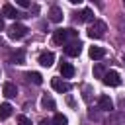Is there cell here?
<instances>
[{
  "label": "cell",
  "instance_id": "obj_1",
  "mask_svg": "<svg viewBox=\"0 0 125 125\" xmlns=\"http://www.w3.org/2000/svg\"><path fill=\"white\" fill-rule=\"evenodd\" d=\"M68 39L70 41H78V31H74L72 27H68V29H55L53 31V41L57 45H66Z\"/></svg>",
  "mask_w": 125,
  "mask_h": 125
},
{
  "label": "cell",
  "instance_id": "obj_2",
  "mask_svg": "<svg viewBox=\"0 0 125 125\" xmlns=\"http://www.w3.org/2000/svg\"><path fill=\"white\" fill-rule=\"evenodd\" d=\"M105 31H107L105 21H102V20H94V21L90 23V27H88V37H92V39H100V37H104Z\"/></svg>",
  "mask_w": 125,
  "mask_h": 125
},
{
  "label": "cell",
  "instance_id": "obj_3",
  "mask_svg": "<svg viewBox=\"0 0 125 125\" xmlns=\"http://www.w3.org/2000/svg\"><path fill=\"white\" fill-rule=\"evenodd\" d=\"M25 33H27V27H25L23 23H14V25H10V29H8L10 39H23Z\"/></svg>",
  "mask_w": 125,
  "mask_h": 125
},
{
  "label": "cell",
  "instance_id": "obj_4",
  "mask_svg": "<svg viewBox=\"0 0 125 125\" xmlns=\"http://www.w3.org/2000/svg\"><path fill=\"white\" fill-rule=\"evenodd\" d=\"M80 51H82V43H80V41H68L66 47H64V53H66L68 57H78Z\"/></svg>",
  "mask_w": 125,
  "mask_h": 125
},
{
  "label": "cell",
  "instance_id": "obj_5",
  "mask_svg": "<svg viewBox=\"0 0 125 125\" xmlns=\"http://www.w3.org/2000/svg\"><path fill=\"white\" fill-rule=\"evenodd\" d=\"M102 80H104L105 86H119V84H121V78H119V74H117L115 70H107Z\"/></svg>",
  "mask_w": 125,
  "mask_h": 125
},
{
  "label": "cell",
  "instance_id": "obj_6",
  "mask_svg": "<svg viewBox=\"0 0 125 125\" xmlns=\"http://www.w3.org/2000/svg\"><path fill=\"white\" fill-rule=\"evenodd\" d=\"M51 86H53V90L59 92V94H64V92L70 90V84L64 82L62 78H51Z\"/></svg>",
  "mask_w": 125,
  "mask_h": 125
},
{
  "label": "cell",
  "instance_id": "obj_7",
  "mask_svg": "<svg viewBox=\"0 0 125 125\" xmlns=\"http://www.w3.org/2000/svg\"><path fill=\"white\" fill-rule=\"evenodd\" d=\"M2 14H4L6 18H12V20H20V18H25V16H23L21 12H18V10H16L12 4H4V6H2Z\"/></svg>",
  "mask_w": 125,
  "mask_h": 125
},
{
  "label": "cell",
  "instance_id": "obj_8",
  "mask_svg": "<svg viewBox=\"0 0 125 125\" xmlns=\"http://www.w3.org/2000/svg\"><path fill=\"white\" fill-rule=\"evenodd\" d=\"M107 123H109V125H125V111H123V109H119V111L109 113Z\"/></svg>",
  "mask_w": 125,
  "mask_h": 125
},
{
  "label": "cell",
  "instance_id": "obj_9",
  "mask_svg": "<svg viewBox=\"0 0 125 125\" xmlns=\"http://www.w3.org/2000/svg\"><path fill=\"white\" fill-rule=\"evenodd\" d=\"M37 61H39L41 66H47V68H49V66H53V62H55V55H53L51 51H43Z\"/></svg>",
  "mask_w": 125,
  "mask_h": 125
},
{
  "label": "cell",
  "instance_id": "obj_10",
  "mask_svg": "<svg viewBox=\"0 0 125 125\" xmlns=\"http://www.w3.org/2000/svg\"><path fill=\"white\" fill-rule=\"evenodd\" d=\"M98 107H100L102 111H111V109H113L111 98H109V96H100V98H98Z\"/></svg>",
  "mask_w": 125,
  "mask_h": 125
},
{
  "label": "cell",
  "instance_id": "obj_11",
  "mask_svg": "<svg viewBox=\"0 0 125 125\" xmlns=\"http://www.w3.org/2000/svg\"><path fill=\"white\" fill-rule=\"evenodd\" d=\"M2 94H4L6 98H16V94H18L16 84H12V82H4V86H2Z\"/></svg>",
  "mask_w": 125,
  "mask_h": 125
},
{
  "label": "cell",
  "instance_id": "obj_12",
  "mask_svg": "<svg viewBox=\"0 0 125 125\" xmlns=\"http://www.w3.org/2000/svg\"><path fill=\"white\" fill-rule=\"evenodd\" d=\"M10 62H14V64H23V62H25V53H23V49H18L16 53H12V55H10Z\"/></svg>",
  "mask_w": 125,
  "mask_h": 125
},
{
  "label": "cell",
  "instance_id": "obj_13",
  "mask_svg": "<svg viewBox=\"0 0 125 125\" xmlns=\"http://www.w3.org/2000/svg\"><path fill=\"white\" fill-rule=\"evenodd\" d=\"M49 20L55 21V23H59V21L62 20V10H61L59 6H53V8L49 10Z\"/></svg>",
  "mask_w": 125,
  "mask_h": 125
},
{
  "label": "cell",
  "instance_id": "obj_14",
  "mask_svg": "<svg viewBox=\"0 0 125 125\" xmlns=\"http://www.w3.org/2000/svg\"><path fill=\"white\" fill-rule=\"evenodd\" d=\"M76 18H78V21H88V23H92V21H94V12H92L90 8H84Z\"/></svg>",
  "mask_w": 125,
  "mask_h": 125
},
{
  "label": "cell",
  "instance_id": "obj_15",
  "mask_svg": "<svg viewBox=\"0 0 125 125\" xmlns=\"http://www.w3.org/2000/svg\"><path fill=\"white\" fill-rule=\"evenodd\" d=\"M61 74H62V78H72L74 76V66L70 62H61Z\"/></svg>",
  "mask_w": 125,
  "mask_h": 125
},
{
  "label": "cell",
  "instance_id": "obj_16",
  "mask_svg": "<svg viewBox=\"0 0 125 125\" xmlns=\"http://www.w3.org/2000/svg\"><path fill=\"white\" fill-rule=\"evenodd\" d=\"M88 53H90L92 59H104V57H105V49H104V47H90Z\"/></svg>",
  "mask_w": 125,
  "mask_h": 125
},
{
  "label": "cell",
  "instance_id": "obj_17",
  "mask_svg": "<svg viewBox=\"0 0 125 125\" xmlns=\"http://www.w3.org/2000/svg\"><path fill=\"white\" fill-rule=\"evenodd\" d=\"M12 111H14V107L10 104H0V119H8L12 115Z\"/></svg>",
  "mask_w": 125,
  "mask_h": 125
},
{
  "label": "cell",
  "instance_id": "obj_18",
  "mask_svg": "<svg viewBox=\"0 0 125 125\" xmlns=\"http://www.w3.org/2000/svg\"><path fill=\"white\" fill-rule=\"evenodd\" d=\"M41 105H43L45 109H55V100H53L49 94H45V96L41 98Z\"/></svg>",
  "mask_w": 125,
  "mask_h": 125
},
{
  "label": "cell",
  "instance_id": "obj_19",
  "mask_svg": "<svg viewBox=\"0 0 125 125\" xmlns=\"http://www.w3.org/2000/svg\"><path fill=\"white\" fill-rule=\"evenodd\" d=\"M25 78H27L29 82H33V84H41V82H43V76H41L39 72H27Z\"/></svg>",
  "mask_w": 125,
  "mask_h": 125
},
{
  "label": "cell",
  "instance_id": "obj_20",
  "mask_svg": "<svg viewBox=\"0 0 125 125\" xmlns=\"http://www.w3.org/2000/svg\"><path fill=\"white\" fill-rule=\"evenodd\" d=\"M53 125H68L66 115H62V113H55V117H53Z\"/></svg>",
  "mask_w": 125,
  "mask_h": 125
},
{
  "label": "cell",
  "instance_id": "obj_21",
  "mask_svg": "<svg viewBox=\"0 0 125 125\" xmlns=\"http://www.w3.org/2000/svg\"><path fill=\"white\" fill-rule=\"evenodd\" d=\"M105 72H107V70L104 68V64H100V62H98V64L94 66V78H104V76H105Z\"/></svg>",
  "mask_w": 125,
  "mask_h": 125
},
{
  "label": "cell",
  "instance_id": "obj_22",
  "mask_svg": "<svg viewBox=\"0 0 125 125\" xmlns=\"http://www.w3.org/2000/svg\"><path fill=\"white\" fill-rule=\"evenodd\" d=\"M18 125H31V119L25 115H18Z\"/></svg>",
  "mask_w": 125,
  "mask_h": 125
},
{
  "label": "cell",
  "instance_id": "obj_23",
  "mask_svg": "<svg viewBox=\"0 0 125 125\" xmlns=\"http://www.w3.org/2000/svg\"><path fill=\"white\" fill-rule=\"evenodd\" d=\"M18 4H20L21 8H29V2H27V0H18Z\"/></svg>",
  "mask_w": 125,
  "mask_h": 125
},
{
  "label": "cell",
  "instance_id": "obj_24",
  "mask_svg": "<svg viewBox=\"0 0 125 125\" xmlns=\"http://www.w3.org/2000/svg\"><path fill=\"white\" fill-rule=\"evenodd\" d=\"M119 107H121V109L125 107V96H121V98H119Z\"/></svg>",
  "mask_w": 125,
  "mask_h": 125
},
{
  "label": "cell",
  "instance_id": "obj_25",
  "mask_svg": "<svg viewBox=\"0 0 125 125\" xmlns=\"http://www.w3.org/2000/svg\"><path fill=\"white\" fill-rule=\"evenodd\" d=\"M39 125H53V121H49V119H41Z\"/></svg>",
  "mask_w": 125,
  "mask_h": 125
},
{
  "label": "cell",
  "instance_id": "obj_26",
  "mask_svg": "<svg viewBox=\"0 0 125 125\" xmlns=\"http://www.w3.org/2000/svg\"><path fill=\"white\" fill-rule=\"evenodd\" d=\"M2 29H4V18L0 16V31H2Z\"/></svg>",
  "mask_w": 125,
  "mask_h": 125
},
{
  "label": "cell",
  "instance_id": "obj_27",
  "mask_svg": "<svg viewBox=\"0 0 125 125\" xmlns=\"http://www.w3.org/2000/svg\"><path fill=\"white\" fill-rule=\"evenodd\" d=\"M123 62H125V55H123Z\"/></svg>",
  "mask_w": 125,
  "mask_h": 125
},
{
  "label": "cell",
  "instance_id": "obj_28",
  "mask_svg": "<svg viewBox=\"0 0 125 125\" xmlns=\"http://www.w3.org/2000/svg\"><path fill=\"white\" fill-rule=\"evenodd\" d=\"M0 47H2V39H0Z\"/></svg>",
  "mask_w": 125,
  "mask_h": 125
}]
</instances>
